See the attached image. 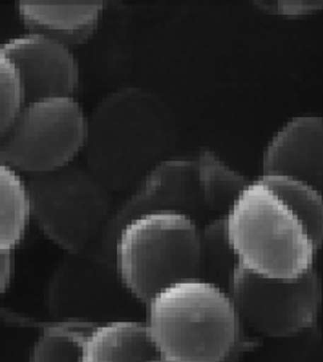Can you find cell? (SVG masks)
Returning a JSON list of instances; mask_svg holds the SVG:
<instances>
[{
    "label": "cell",
    "mask_w": 323,
    "mask_h": 362,
    "mask_svg": "<svg viewBox=\"0 0 323 362\" xmlns=\"http://www.w3.org/2000/svg\"><path fill=\"white\" fill-rule=\"evenodd\" d=\"M175 141L176 120L167 103L141 87H122L87 116L84 164L111 192H120L168 158Z\"/></svg>",
    "instance_id": "cell-1"
},
{
    "label": "cell",
    "mask_w": 323,
    "mask_h": 362,
    "mask_svg": "<svg viewBox=\"0 0 323 362\" xmlns=\"http://www.w3.org/2000/svg\"><path fill=\"white\" fill-rule=\"evenodd\" d=\"M149 337L167 362H238L256 349L226 291L200 279L173 284L146 305Z\"/></svg>",
    "instance_id": "cell-2"
},
{
    "label": "cell",
    "mask_w": 323,
    "mask_h": 362,
    "mask_svg": "<svg viewBox=\"0 0 323 362\" xmlns=\"http://www.w3.org/2000/svg\"><path fill=\"white\" fill-rule=\"evenodd\" d=\"M113 256L125 291L148 305L168 286L200 279V223L179 212L139 216L120 229Z\"/></svg>",
    "instance_id": "cell-3"
},
{
    "label": "cell",
    "mask_w": 323,
    "mask_h": 362,
    "mask_svg": "<svg viewBox=\"0 0 323 362\" xmlns=\"http://www.w3.org/2000/svg\"><path fill=\"white\" fill-rule=\"evenodd\" d=\"M238 265L273 279L314 269L318 249L300 218L261 181H252L225 215Z\"/></svg>",
    "instance_id": "cell-4"
},
{
    "label": "cell",
    "mask_w": 323,
    "mask_h": 362,
    "mask_svg": "<svg viewBox=\"0 0 323 362\" xmlns=\"http://www.w3.org/2000/svg\"><path fill=\"white\" fill-rule=\"evenodd\" d=\"M25 182L30 217L67 253L99 243L112 216V192L84 163L30 175Z\"/></svg>",
    "instance_id": "cell-5"
},
{
    "label": "cell",
    "mask_w": 323,
    "mask_h": 362,
    "mask_svg": "<svg viewBox=\"0 0 323 362\" xmlns=\"http://www.w3.org/2000/svg\"><path fill=\"white\" fill-rule=\"evenodd\" d=\"M87 116L75 98H49L23 104L0 140V164L39 175L66 167L83 151Z\"/></svg>",
    "instance_id": "cell-6"
},
{
    "label": "cell",
    "mask_w": 323,
    "mask_h": 362,
    "mask_svg": "<svg viewBox=\"0 0 323 362\" xmlns=\"http://www.w3.org/2000/svg\"><path fill=\"white\" fill-rule=\"evenodd\" d=\"M244 327L270 339L315 328L322 288L315 268L297 279H273L237 265L226 289Z\"/></svg>",
    "instance_id": "cell-7"
},
{
    "label": "cell",
    "mask_w": 323,
    "mask_h": 362,
    "mask_svg": "<svg viewBox=\"0 0 323 362\" xmlns=\"http://www.w3.org/2000/svg\"><path fill=\"white\" fill-rule=\"evenodd\" d=\"M125 293L114 259L96 243L83 252L67 253L51 277L48 304L64 320L112 321V316L123 309Z\"/></svg>",
    "instance_id": "cell-8"
},
{
    "label": "cell",
    "mask_w": 323,
    "mask_h": 362,
    "mask_svg": "<svg viewBox=\"0 0 323 362\" xmlns=\"http://www.w3.org/2000/svg\"><path fill=\"white\" fill-rule=\"evenodd\" d=\"M155 212H179L200 223L208 214L201 199L196 158H168L149 170L134 192L114 212L105 226L99 247L113 256L120 229L139 216Z\"/></svg>",
    "instance_id": "cell-9"
},
{
    "label": "cell",
    "mask_w": 323,
    "mask_h": 362,
    "mask_svg": "<svg viewBox=\"0 0 323 362\" xmlns=\"http://www.w3.org/2000/svg\"><path fill=\"white\" fill-rule=\"evenodd\" d=\"M10 59L22 86L23 102L74 98L80 84L78 59L71 48L43 35L13 37L0 45Z\"/></svg>",
    "instance_id": "cell-10"
},
{
    "label": "cell",
    "mask_w": 323,
    "mask_h": 362,
    "mask_svg": "<svg viewBox=\"0 0 323 362\" xmlns=\"http://www.w3.org/2000/svg\"><path fill=\"white\" fill-rule=\"evenodd\" d=\"M265 176H288L322 191L323 120L303 115L283 125L265 148Z\"/></svg>",
    "instance_id": "cell-11"
},
{
    "label": "cell",
    "mask_w": 323,
    "mask_h": 362,
    "mask_svg": "<svg viewBox=\"0 0 323 362\" xmlns=\"http://www.w3.org/2000/svg\"><path fill=\"white\" fill-rule=\"evenodd\" d=\"M158 358L145 322H93L81 339L80 362H151Z\"/></svg>",
    "instance_id": "cell-12"
},
{
    "label": "cell",
    "mask_w": 323,
    "mask_h": 362,
    "mask_svg": "<svg viewBox=\"0 0 323 362\" xmlns=\"http://www.w3.org/2000/svg\"><path fill=\"white\" fill-rule=\"evenodd\" d=\"M104 3L36 4L18 3L16 8L30 34H39L67 47L86 43L95 34Z\"/></svg>",
    "instance_id": "cell-13"
},
{
    "label": "cell",
    "mask_w": 323,
    "mask_h": 362,
    "mask_svg": "<svg viewBox=\"0 0 323 362\" xmlns=\"http://www.w3.org/2000/svg\"><path fill=\"white\" fill-rule=\"evenodd\" d=\"M196 164L199 189L206 212L226 215L252 180L228 165L212 149H201Z\"/></svg>",
    "instance_id": "cell-14"
},
{
    "label": "cell",
    "mask_w": 323,
    "mask_h": 362,
    "mask_svg": "<svg viewBox=\"0 0 323 362\" xmlns=\"http://www.w3.org/2000/svg\"><path fill=\"white\" fill-rule=\"evenodd\" d=\"M258 181L286 204L290 211L300 218L317 249L322 247L323 200L322 191L310 184L288 176H265Z\"/></svg>",
    "instance_id": "cell-15"
},
{
    "label": "cell",
    "mask_w": 323,
    "mask_h": 362,
    "mask_svg": "<svg viewBox=\"0 0 323 362\" xmlns=\"http://www.w3.org/2000/svg\"><path fill=\"white\" fill-rule=\"evenodd\" d=\"M25 182L18 172L0 164V252H13L30 221Z\"/></svg>",
    "instance_id": "cell-16"
},
{
    "label": "cell",
    "mask_w": 323,
    "mask_h": 362,
    "mask_svg": "<svg viewBox=\"0 0 323 362\" xmlns=\"http://www.w3.org/2000/svg\"><path fill=\"white\" fill-rule=\"evenodd\" d=\"M237 265L238 261L228 238L225 216L209 220L201 228L200 280L226 291Z\"/></svg>",
    "instance_id": "cell-17"
},
{
    "label": "cell",
    "mask_w": 323,
    "mask_h": 362,
    "mask_svg": "<svg viewBox=\"0 0 323 362\" xmlns=\"http://www.w3.org/2000/svg\"><path fill=\"white\" fill-rule=\"evenodd\" d=\"M93 322L60 320L42 329L28 362H80L81 339Z\"/></svg>",
    "instance_id": "cell-18"
},
{
    "label": "cell",
    "mask_w": 323,
    "mask_h": 362,
    "mask_svg": "<svg viewBox=\"0 0 323 362\" xmlns=\"http://www.w3.org/2000/svg\"><path fill=\"white\" fill-rule=\"evenodd\" d=\"M22 86L10 59L0 52V140L23 107Z\"/></svg>",
    "instance_id": "cell-19"
},
{
    "label": "cell",
    "mask_w": 323,
    "mask_h": 362,
    "mask_svg": "<svg viewBox=\"0 0 323 362\" xmlns=\"http://www.w3.org/2000/svg\"><path fill=\"white\" fill-rule=\"evenodd\" d=\"M254 6L269 13L285 16H305L321 11L323 1H257Z\"/></svg>",
    "instance_id": "cell-20"
},
{
    "label": "cell",
    "mask_w": 323,
    "mask_h": 362,
    "mask_svg": "<svg viewBox=\"0 0 323 362\" xmlns=\"http://www.w3.org/2000/svg\"><path fill=\"white\" fill-rule=\"evenodd\" d=\"M12 274H13V253L0 252V296L8 289L11 284Z\"/></svg>",
    "instance_id": "cell-21"
},
{
    "label": "cell",
    "mask_w": 323,
    "mask_h": 362,
    "mask_svg": "<svg viewBox=\"0 0 323 362\" xmlns=\"http://www.w3.org/2000/svg\"><path fill=\"white\" fill-rule=\"evenodd\" d=\"M151 362H167V361H164V360H161V358H155V360H153V361H151Z\"/></svg>",
    "instance_id": "cell-22"
}]
</instances>
